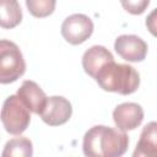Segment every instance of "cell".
Segmentation results:
<instances>
[{
  "label": "cell",
  "instance_id": "cell-1",
  "mask_svg": "<svg viewBox=\"0 0 157 157\" xmlns=\"http://www.w3.org/2000/svg\"><path fill=\"white\" fill-rule=\"evenodd\" d=\"M129 146V136L120 129L94 125L86 131L82 141L83 153L88 157H119Z\"/></svg>",
  "mask_w": 157,
  "mask_h": 157
},
{
  "label": "cell",
  "instance_id": "cell-2",
  "mask_svg": "<svg viewBox=\"0 0 157 157\" xmlns=\"http://www.w3.org/2000/svg\"><path fill=\"white\" fill-rule=\"evenodd\" d=\"M99 87L107 92L131 94L140 86L139 72L128 64H118L114 60L107 63L94 76Z\"/></svg>",
  "mask_w": 157,
  "mask_h": 157
},
{
  "label": "cell",
  "instance_id": "cell-3",
  "mask_svg": "<svg viewBox=\"0 0 157 157\" xmlns=\"http://www.w3.org/2000/svg\"><path fill=\"white\" fill-rule=\"evenodd\" d=\"M29 108L17 94L9 96L1 109V121L5 130L11 135H21L29 125Z\"/></svg>",
  "mask_w": 157,
  "mask_h": 157
},
{
  "label": "cell",
  "instance_id": "cell-4",
  "mask_svg": "<svg viewBox=\"0 0 157 157\" xmlns=\"http://www.w3.org/2000/svg\"><path fill=\"white\" fill-rule=\"evenodd\" d=\"M26 71V63L20 48L11 40H0V82L17 81Z\"/></svg>",
  "mask_w": 157,
  "mask_h": 157
},
{
  "label": "cell",
  "instance_id": "cell-5",
  "mask_svg": "<svg viewBox=\"0 0 157 157\" xmlns=\"http://www.w3.org/2000/svg\"><path fill=\"white\" fill-rule=\"evenodd\" d=\"M92 33L93 22L83 13H72L67 16L61 25V36L67 43L72 45L86 42L92 36Z\"/></svg>",
  "mask_w": 157,
  "mask_h": 157
},
{
  "label": "cell",
  "instance_id": "cell-6",
  "mask_svg": "<svg viewBox=\"0 0 157 157\" xmlns=\"http://www.w3.org/2000/svg\"><path fill=\"white\" fill-rule=\"evenodd\" d=\"M71 114L72 105L65 97L52 96L47 98L40 118L49 126H59L65 124L71 118Z\"/></svg>",
  "mask_w": 157,
  "mask_h": 157
},
{
  "label": "cell",
  "instance_id": "cell-7",
  "mask_svg": "<svg viewBox=\"0 0 157 157\" xmlns=\"http://www.w3.org/2000/svg\"><path fill=\"white\" fill-rule=\"evenodd\" d=\"M117 54L126 61H142L147 54V43L135 34H121L114 42Z\"/></svg>",
  "mask_w": 157,
  "mask_h": 157
},
{
  "label": "cell",
  "instance_id": "cell-8",
  "mask_svg": "<svg viewBox=\"0 0 157 157\" xmlns=\"http://www.w3.org/2000/svg\"><path fill=\"white\" fill-rule=\"evenodd\" d=\"M113 120L118 129L123 131L134 130L144 120V109L134 102H125L117 105L113 110Z\"/></svg>",
  "mask_w": 157,
  "mask_h": 157
},
{
  "label": "cell",
  "instance_id": "cell-9",
  "mask_svg": "<svg viewBox=\"0 0 157 157\" xmlns=\"http://www.w3.org/2000/svg\"><path fill=\"white\" fill-rule=\"evenodd\" d=\"M16 94L23 101V103L29 108L32 113L40 115L48 97L37 82L32 80L23 81L21 87L17 90Z\"/></svg>",
  "mask_w": 157,
  "mask_h": 157
},
{
  "label": "cell",
  "instance_id": "cell-10",
  "mask_svg": "<svg viewBox=\"0 0 157 157\" xmlns=\"http://www.w3.org/2000/svg\"><path fill=\"white\" fill-rule=\"evenodd\" d=\"M114 60L113 54L103 45H93L87 49L82 55V67L85 72L93 77L97 72L109 61Z\"/></svg>",
  "mask_w": 157,
  "mask_h": 157
},
{
  "label": "cell",
  "instance_id": "cell-11",
  "mask_svg": "<svg viewBox=\"0 0 157 157\" xmlns=\"http://www.w3.org/2000/svg\"><path fill=\"white\" fill-rule=\"evenodd\" d=\"M132 156L157 157V121H150L142 128Z\"/></svg>",
  "mask_w": 157,
  "mask_h": 157
},
{
  "label": "cell",
  "instance_id": "cell-12",
  "mask_svg": "<svg viewBox=\"0 0 157 157\" xmlns=\"http://www.w3.org/2000/svg\"><path fill=\"white\" fill-rule=\"evenodd\" d=\"M22 21V10L17 0H0V26L13 28Z\"/></svg>",
  "mask_w": 157,
  "mask_h": 157
},
{
  "label": "cell",
  "instance_id": "cell-13",
  "mask_svg": "<svg viewBox=\"0 0 157 157\" xmlns=\"http://www.w3.org/2000/svg\"><path fill=\"white\" fill-rule=\"evenodd\" d=\"M32 155H33L32 141L23 136L13 137V139L9 140L2 151V157H10V156L31 157Z\"/></svg>",
  "mask_w": 157,
  "mask_h": 157
},
{
  "label": "cell",
  "instance_id": "cell-14",
  "mask_svg": "<svg viewBox=\"0 0 157 157\" xmlns=\"http://www.w3.org/2000/svg\"><path fill=\"white\" fill-rule=\"evenodd\" d=\"M56 0H26V6L32 16L43 18L52 15L55 10Z\"/></svg>",
  "mask_w": 157,
  "mask_h": 157
},
{
  "label": "cell",
  "instance_id": "cell-15",
  "mask_svg": "<svg viewBox=\"0 0 157 157\" xmlns=\"http://www.w3.org/2000/svg\"><path fill=\"white\" fill-rule=\"evenodd\" d=\"M120 4L125 11L131 15H141L150 5V0H120Z\"/></svg>",
  "mask_w": 157,
  "mask_h": 157
},
{
  "label": "cell",
  "instance_id": "cell-16",
  "mask_svg": "<svg viewBox=\"0 0 157 157\" xmlns=\"http://www.w3.org/2000/svg\"><path fill=\"white\" fill-rule=\"evenodd\" d=\"M145 25H146L148 32H150L152 36L157 37V9L152 10V11L148 13V16L146 17Z\"/></svg>",
  "mask_w": 157,
  "mask_h": 157
}]
</instances>
